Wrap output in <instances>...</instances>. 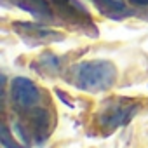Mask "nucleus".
Returning a JSON list of instances; mask_svg holds the SVG:
<instances>
[{"label": "nucleus", "instance_id": "f257e3e1", "mask_svg": "<svg viewBox=\"0 0 148 148\" xmlns=\"http://www.w3.org/2000/svg\"><path fill=\"white\" fill-rule=\"evenodd\" d=\"M117 70L113 63L96 59V61H84L73 71V82L80 91L87 92H101L110 89L115 84Z\"/></svg>", "mask_w": 148, "mask_h": 148}, {"label": "nucleus", "instance_id": "f03ea898", "mask_svg": "<svg viewBox=\"0 0 148 148\" xmlns=\"http://www.w3.org/2000/svg\"><path fill=\"white\" fill-rule=\"evenodd\" d=\"M139 110V105L132 99L125 98H115L103 105V108L98 113L99 125L105 131H113L120 125H125Z\"/></svg>", "mask_w": 148, "mask_h": 148}, {"label": "nucleus", "instance_id": "7ed1b4c3", "mask_svg": "<svg viewBox=\"0 0 148 148\" xmlns=\"http://www.w3.org/2000/svg\"><path fill=\"white\" fill-rule=\"evenodd\" d=\"M11 98L18 108L30 110L40 101V92L30 79L16 77L11 84Z\"/></svg>", "mask_w": 148, "mask_h": 148}, {"label": "nucleus", "instance_id": "20e7f679", "mask_svg": "<svg viewBox=\"0 0 148 148\" xmlns=\"http://www.w3.org/2000/svg\"><path fill=\"white\" fill-rule=\"evenodd\" d=\"M11 2L37 18H51V7L45 0H11Z\"/></svg>", "mask_w": 148, "mask_h": 148}, {"label": "nucleus", "instance_id": "39448f33", "mask_svg": "<svg viewBox=\"0 0 148 148\" xmlns=\"http://www.w3.org/2000/svg\"><path fill=\"white\" fill-rule=\"evenodd\" d=\"M98 9L106 16H119L125 12V2L124 0H94Z\"/></svg>", "mask_w": 148, "mask_h": 148}, {"label": "nucleus", "instance_id": "423d86ee", "mask_svg": "<svg viewBox=\"0 0 148 148\" xmlns=\"http://www.w3.org/2000/svg\"><path fill=\"white\" fill-rule=\"evenodd\" d=\"M30 119H32V124L35 127L37 136L44 138L47 134V131H49V115H47V112L42 110V108H37L35 112H32Z\"/></svg>", "mask_w": 148, "mask_h": 148}, {"label": "nucleus", "instance_id": "0eeeda50", "mask_svg": "<svg viewBox=\"0 0 148 148\" xmlns=\"http://www.w3.org/2000/svg\"><path fill=\"white\" fill-rule=\"evenodd\" d=\"M40 61H42V71H51V73H54L58 68H59V59L54 56V54H44L42 58H40Z\"/></svg>", "mask_w": 148, "mask_h": 148}, {"label": "nucleus", "instance_id": "6e6552de", "mask_svg": "<svg viewBox=\"0 0 148 148\" xmlns=\"http://www.w3.org/2000/svg\"><path fill=\"white\" fill-rule=\"evenodd\" d=\"M0 139H2V146H4V148H21V146L16 143L14 136H11L7 125H2V131H0Z\"/></svg>", "mask_w": 148, "mask_h": 148}, {"label": "nucleus", "instance_id": "1a4fd4ad", "mask_svg": "<svg viewBox=\"0 0 148 148\" xmlns=\"http://www.w3.org/2000/svg\"><path fill=\"white\" fill-rule=\"evenodd\" d=\"M131 4H134V5H145V7H148V0H129Z\"/></svg>", "mask_w": 148, "mask_h": 148}, {"label": "nucleus", "instance_id": "9d476101", "mask_svg": "<svg viewBox=\"0 0 148 148\" xmlns=\"http://www.w3.org/2000/svg\"><path fill=\"white\" fill-rule=\"evenodd\" d=\"M52 2H56V4H59V5H63V4H66L68 0H52Z\"/></svg>", "mask_w": 148, "mask_h": 148}]
</instances>
